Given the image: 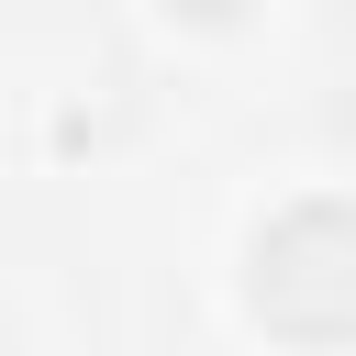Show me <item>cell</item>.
Wrapping results in <instances>:
<instances>
[{"label":"cell","instance_id":"1","mask_svg":"<svg viewBox=\"0 0 356 356\" xmlns=\"http://www.w3.org/2000/svg\"><path fill=\"white\" fill-rule=\"evenodd\" d=\"M256 323L289 345H345L356 334V200H289L256 234Z\"/></svg>","mask_w":356,"mask_h":356},{"label":"cell","instance_id":"2","mask_svg":"<svg viewBox=\"0 0 356 356\" xmlns=\"http://www.w3.org/2000/svg\"><path fill=\"white\" fill-rule=\"evenodd\" d=\"M189 11H200V22H234V11H245V0H189Z\"/></svg>","mask_w":356,"mask_h":356}]
</instances>
